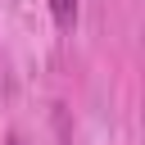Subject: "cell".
<instances>
[{"mask_svg":"<svg viewBox=\"0 0 145 145\" xmlns=\"http://www.w3.org/2000/svg\"><path fill=\"white\" fill-rule=\"evenodd\" d=\"M9 145H23V140H9Z\"/></svg>","mask_w":145,"mask_h":145,"instance_id":"obj_2","label":"cell"},{"mask_svg":"<svg viewBox=\"0 0 145 145\" xmlns=\"http://www.w3.org/2000/svg\"><path fill=\"white\" fill-rule=\"evenodd\" d=\"M50 9H54V23H59V27H72V18H77V0H50Z\"/></svg>","mask_w":145,"mask_h":145,"instance_id":"obj_1","label":"cell"}]
</instances>
